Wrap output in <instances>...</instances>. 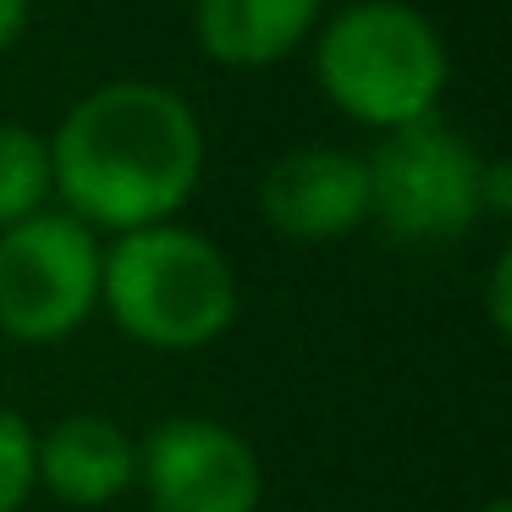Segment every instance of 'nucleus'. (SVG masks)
Wrapping results in <instances>:
<instances>
[{
	"mask_svg": "<svg viewBox=\"0 0 512 512\" xmlns=\"http://www.w3.org/2000/svg\"><path fill=\"white\" fill-rule=\"evenodd\" d=\"M56 199L83 226L138 232L177 221L204 182V127L177 89L116 78L89 89L50 133Z\"/></svg>",
	"mask_w": 512,
	"mask_h": 512,
	"instance_id": "obj_1",
	"label": "nucleus"
},
{
	"mask_svg": "<svg viewBox=\"0 0 512 512\" xmlns=\"http://www.w3.org/2000/svg\"><path fill=\"white\" fill-rule=\"evenodd\" d=\"M100 309L155 353H199L237 320V270L221 243L182 221L122 232L100 259Z\"/></svg>",
	"mask_w": 512,
	"mask_h": 512,
	"instance_id": "obj_2",
	"label": "nucleus"
},
{
	"mask_svg": "<svg viewBox=\"0 0 512 512\" xmlns=\"http://www.w3.org/2000/svg\"><path fill=\"white\" fill-rule=\"evenodd\" d=\"M446 78L441 28L408 0H347L314 28V83L358 127L397 133L435 116Z\"/></svg>",
	"mask_w": 512,
	"mask_h": 512,
	"instance_id": "obj_3",
	"label": "nucleus"
},
{
	"mask_svg": "<svg viewBox=\"0 0 512 512\" xmlns=\"http://www.w3.org/2000/svg\"><path fill=\"white\" fill-rule=\"evenodd\" d=\"M369 166V221H380L397 243H452L479 221L485 155L441 116L380 133L364 155Z\"/></svg>",
	"mask_w": 512,
	"mask_h": 512,
	"instance_id": "obj_4",
	"label": "nucleus"
},
{
	"mask_svg": "<svg viewBox=\"0 0 512 512\" xmlns=\"http://www.w3.org/2000/svg\"><path fill=\"white\" fill-rule=\"evenodd\" d=\"M100 237L67 210H39L0 232V336L56 347L100 309Z\"/></svg>",
	"mask_w": 512,
	"mask_h": 512,
	"instance_id": "obj_5",
	"label": "nucleus"
},
{
	"mask_svg": "<svg viewBox=\"0 0 512 512\" xmlns=\"http://www.w3.org/2000/svg\"><path fill=\"white\" fill-rule=\"evenodd\" d=\"M138 490L155 512H259V452L221 419L171 413L138 441Z\"/></svg>",
	"mask_w": 512,
	"mask_h": 512,
	"instance_id": "obj_6",
	"label": "nucleus"
},
{
	"mask_svg": "<svg viewBox=\"0 0 512 512\" xmlns=\"http://www.w3.org/2000/svg\"><path fill=\"white\" fill-rule=\"evenodd\" d=\"M259 215L287 243H336L369 221V166L336 144L287 149L259 177Z\"/></svg>",
	"mask_w": 512,
	"mask_h": 512,
	"instance_id": "obj_7",
	"label": "nucleus"
},
{
	"mask_svg": "<svg viewBox=\"0 0 512 512\" xmlns=\"http://www.w3.org/2000/svg\"><path fill=\"white\" fill-rule=\"evenodd\" d=\"M34 474L61 507H111L138 479V441L105 413H67L34 435Z\"/></svg>",
	"mask_w": 512,
	"mask_h": 512,
	"instance_id": "obj_8",
	"label": "nucleus"
},
{
	"mask_svg": "<svg viewBox=\"0 0 512 512\" xmlns=\"http://www.w3.org/2000/svg\"><path fill=\"white\" fill-rule=\"evenodd\" d=\"M325 0H193V39L232 72H265L314 39Z\"/></svg>",
	"mask_w": 512,
	"mask_h": 512,
	"instance_id": "obj_9",
	"label": "nucleus"
},
{
	"mask_svg": "<svg viewBox=\"0 0 512 512\" xmlns=\"http://www.w3.org/2000/svg\"><path fill=\"white\" fill-rule=\"evenodd\" d=\"M50 199H56L50 138L23 122H0V232L50 210Z\"/></svg>",
	"mask_w": 512,
	"mask_h": 512,
	"instance_id": "obj_10",
	"label": "nucleus"
},
{
	"mask_svg": "<svg viewBox=\"0 0 512 512\" xmlns=\"http://www.w3.org/2000/svg\"><path fill=\"white\" fill-rule=\"evenodd\" d=\"M39 490V474H34V430L28 419L0 402V512H23Z\"/></svg>",
	"mask_w": 512,
	"mask_h": 512,
	"instance_id": "obj_11",
	"label": "nucleus"
},
{
	"mask_svg": "<svg viewBox=\"0 0 512 512\" xmlns=\"http://www.w3.org/2000/svg\"><path fill=\"white\" fill-rule=\"evenodd\" d=\"M485 309H490V331L507 336L512 331V254H496V265H490Z\"/></svg>",
	"mask_w": 512,
	"mask_h": 512,
	"instance_id": "obj_12",
	"label": "nucleus"
},
{
	"mask_svg": "<svg viewBox=\"0 0 512 512\" xmlns=\"http://www.w3.org/2000/svg\"><path fill=\"white\" fill-rule=\"evenodd\" d=\"M28 17H34V0H0V56L28 34Z\"/></svg>",
	"mask_w": 512,
	"mask_h": 512,
	"instance_id": "obj_13",
	"label": "nucleus"
},
{
	"mask_svg": "<svg viewBox=\"0 0 512 512\" xmlns=\"http://www.w3.org/2000/svg\"><path fill=\"white\" fill-rule=\"evenodd\" d=\"M479 512H512V501H507V496H490V501H485V507H479Z\"/></svg>",
	"mask_w": 512,
	"mask_h": 512,
	"instance_id": "obj_14",
	"label": "nucleus"
}]
</instances>
